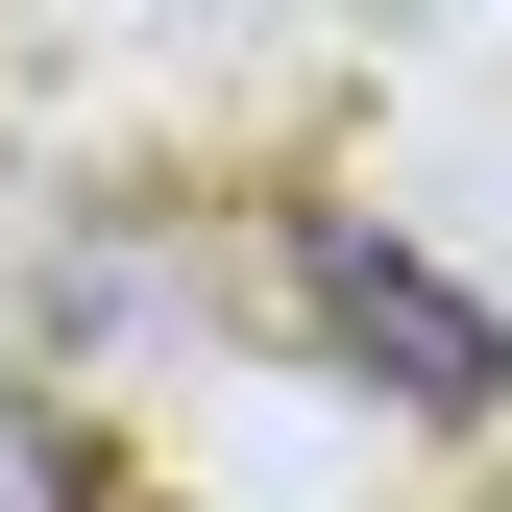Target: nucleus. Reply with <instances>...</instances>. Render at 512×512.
Returning a JSON list of instances; mask_svg holds the SVG:
<instances>
[{
    "label": "nucleus",
    "instance_id": "obj_2",
    "mask_svg": "<svg viewBox=\"0 0 512 512\" xmlns=\"http://www.w3.org/2000/svg\"><path fill=\"white\" fill-rule=\"evenodd\" d=\"M0 512H98V464H74V415L0 366Z\"/></svg>",
    "mask_w": 512,
    "mask_h": 512
},
{
    "label": "nucleus",
    "instance_id": "obj_1",
    "mask_svg": "<svg viewBox=\"0 0 512 512\" xmlns=\"http://www.w3.org/2000/svg\"><path fill=\"white\" fill-rule=\"evenodd\" d=\"M293 317H317L391 415H512V317H488V293H439L415 244H366V220H293Z\"/></svg>",
    "mask_w": 512,
    "mask_h": 512
}]
</instances>
